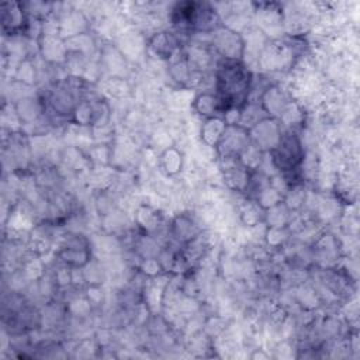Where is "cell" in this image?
Masks as SVG:
<instances>
[{
  "mask_svg": "<svg viewBox=\"0 0 360 360\" xmlns=\"http://www.w3.org/2000/svg\"><path fill=\"white\" fill-rule=\"evenodd\" d=\"M218 93L226 107L236 105V101L243 100L248 89L250 76L249 72L238 62H225L217 75Z\"/></svg>",
  "mask_w": 360,
  "mask_h": 360,
  "instance_id": "6da1fadb",
  "label": "cell"
},
{
  "mask_svg": "<svg viewBox=\"0 0 360 360\" xmlns=\"http://www.w3.org/2000/svg\"><path fill=\"white\" fill-rule=\"evenodd\" d=\"M274 162L280 169L291 170L301 160V148L300 142L292 138H280L276 145Z\"/></svg>",
  "mask_w": 360,
  "mask_h": 360,
  "instance_id": "7a4b0ae2",
  "label": "cell"
},
{
  "mask_svg": "<svg viewBox=\"0 0 360 360\" xmlns=\"http://www.w3.org/2000/svg\"><path fill=\"white\" fill-rule=\"evenodd\" d=\"M225 129H226V122L218 117H214L205 122V125L202 127L201 135L204 136L207 143L218 145Z\"/></svg>",
  "mask_w": 360,
  "mask_h": 360,
  "instance_id": "3957f363",
  "label": "cell"
}]
</instances>
